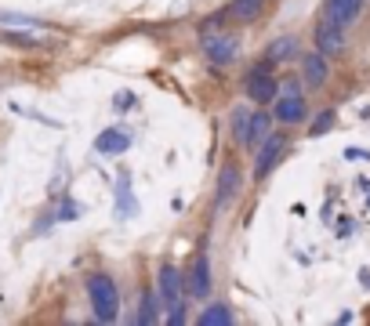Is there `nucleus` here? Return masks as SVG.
Returning a JSON list of instances; mask_svg holds the SVG:
<instances>
[{
    "label": "nucleus",
    "mask_w": 370,
    "mask_h": 326,
    "mask_svg": "<svg viewBox=\"0 0 370 326\" xmlns=\"http://www.w3.org/2000/svg\"><path fill=\"white\" fill-rule=\"evenodd\" d=\"M262 8H265V0H233L229 4V19H236V22H254L262 15Z\"/></svg>",
    "instance_id": "15"
},
{
    "label": "nucleus",
    "mask_w": 370,
    "mask_h": 326,
    "mask_svg": "<svg viewBox=\"0 0 370 326\" xmlns=\"http://www.w3.org/2000/svg\"><path fill=\"white\" fill-rule=\"evenodd\" d=\"M0 40L15 44V47H33V44H37L33 37H26V33H11V29H0Z\"/></svg>",
    "instance_id": "21"
},
{
    "label": "nucleus",
    "mask_w": 370,
    "mask_h": 326,
    "mask_svg": "<svg viewBox=\"0 0 370 326\" xmlns=\"http://www.w3.org/2000/svg\"><path fill=\"white\" fill-rule=\"evenodd\" d=\"M135 210H138V203H135V196H131V178L120 174V182H117V214L120 218H131Z\"/></svg>",
    "instance_id": "14"
},
{
    "label": "nucleus",
    "mask_w": 370,
    "mask_h": 326,
    "mask_svg": "<svg viewBox=\"0 0 370 326\" xmlns=\"http://www.w3.org/2000/svg\"><path fill=\"white\" fill-rule=\"evenodd\" d=\"M167 323H185V304H174V308H167Z\"/></svg>",
    "instance_id": "24"
},
{
    "label": "nucleus",
    "mask_w": 370,
    "mask_h": 326,
    "mask_svg": "<svg viewBox=\"0 0 370 326\" xmlns=\"http://www.w3.org/2000/svg\"><path fill=\"white\" fill-rule=\"evenodd\" d=\"M131 149V135L124 127H106L99 138H94V153L102 156H117V153H127Z\"/></svg>",
    "instance_id": "10"
},
{
    "label": "nucleus",
    "mask_w": 370,
    "mask_h": 326,
    "mask_svg": "<svg viewBox=\"0 0 370 326\" xmlns=\"http://www.w3.org/2000/svg\"><path fill=\"white\" fill-rule=\"evenodd\" d=\"M360 11H363V0H327V4H323V19L337 22L342 29H348L352 22L360 19Z\"/></svg>",
    "instance_id": "8"
},
{
    "label": "nucleus",
    "mask_w": 370,
    "mask_h": 326,
    "mask_svg": "<svg viewBox=\"0 0 370 326\" xmlns=\"http://www.w3.org/2000/svg\"><path fill=\"white\" fill-rule=\"evenodd\" d=\"M334 120H337V112H334V109H323V112H319V117L312 120V130H309V135H312V138H323L327 130L334 127Z\"/></svg>",
    "instance_id": "19"
},
{
    "label": "nucleus",
    "mask_w": 370,
    "mask_h": 326,
    "mask_svg": "<svg viewBox=\"0 0 370 326\" xmlns=\"http://www.w3.org/2000/svg\"><path fill=\"white\" fill-rule=\"evenodd\" d=\"M316 51H323L327 58L342 55L345 51V29L337 22H330V19H323L316 26Z\"/></svg>",
    "instance_id": "4"
},
{
    "label": "nucleus",
    "mask_w": 370,
    "mask_h": 326,
    "mask_svg": "<svg viewBox=\"0 0 370 326\" xmlns=\"http://www.w3.org/2000/svg\"><path fill=\"white\" fill-rule=\"evenodd\" d=\"M131 105H135V94L131 91H117V94H112V109H117V112H127Z\"/></svg>",
    "instance_id": "23"
},
{
    "label": "nucleus",
    "mask_w": 370,
    "mask_h": 326,
    "mask_svg": "<svg viewBox=\"0 0 370 326\" xmlns=\"http://www.w3.org/2000/svg\"><path fill=\"white\" fill-rule=\"evenodd\" d=\"M185 293L189 298H207L211 293V261H207V254H196L189 261V268H185Z\"/></svg>",
    "instance_id": "2"
},
{
    "label": "nucleus",
    "mask_w": 370,
    "mask_h": 326,
    "mask_svg": "<svg viewBox=\"0 0 370 326\" xmlns=\"http://www.w3.org/2000/svg\"><path fill=\"white\" fill-rule=\"evenodd\" d=\"M87 298H91V312L99 323H112L120 316V290L112 283V275L106 272L87 275Z\"/></svg>",
    "instance_id": "1"
},
{
    "label": "nucleus",
    "mask_w": 370,
    "mask_h": 326,
    "mask_svg": "<svg viewBox=\"0 0 370 326\" xmlns=\"http://www.w3.org/2000/svg\"><path fill=\"white\" fill-rule=\"evenodd\" d=\"M225 323H233V312L225 304H207L200 312V326H225Z\"/></svg>",
    "instance_id": "16"
},
{
    "label": "nucleus",
    "mask_w": 370,
    "mask_h": 326,
    "mask_svg": "<svg viewBox=\"0 0 370 326\" xmlns=\"http://www.w3.org/2000/svg\"><path fill=\"white\" fill-rule=\"evenodd\" d=\"M291 55H294V37L272 40V47H269V62H280V58H291Z\"/></svg>",
    "instance_id": "18"
},
{
    "label": "nucleus",
    "mask_w": 370,
    "mask_h": 326,
    "mask_svg": "<svg viewBox=\"0 0 370 326\" xmlns=\"http://www.w3.org/2000/svg\"><path fill=\"white\" fill-rule=\"evenodd\" d=\"M363 286H370V272H363Z\"/></svg>",
    "instance_id": "26"
},
{
    "label": "nucleus",
    "mask_w": 370,
    "mask_h": 326,
    "mask_svg": "<svg viewBox=\"0 0 370 326\" xmlns=\"http://www.w3.org/2000/svg\"><path fill=\"white\" fill-rule=\"evenodd\" d=\"M247 123H251V109H236L233 112V138L244 145V138H247Z\"/></svg>",
    "instance_id": "20"
},
{
    "label": "nucleus",
    "mask_w": 370,
    "mask_h": 326,
    "mask_svg": "<svg viewBox=\"0 0 370 326\" xmlns=\"http://www.w3.org/2000/svg\"><path fill=\"white\" fill-rule=\"evenodd\" d=\"M283 149H287V135H269V138L258 145V163H254V174L265 178V174L280 163Z\"/></svg>",
    "instance_id": "6"
},
{
    "label": "nucleus",
    "mask_w": 370,
    "mask_h": 326,
    "mask_svg": "<svg viewBox=\"0 0 370 326\" xmlns=\"http://www.w3.org/2000/svg\"><path fill=\"white\" fill-rule=\"evenodd\" d=\"M276 94H280V84L272 80V73L265 65H258V69L247 76V98L254 105H269V102H276Z\"/></svg>",
    "instance_id": "3"
},
{
    "label": "nucleus",
    "mask_w": 370,
    "mask_h": 326,
    "mask_svg": "<svg viewBox=\"0 0 370 326\" xmlns=\"http://www.w3.org/2000/svg\"><path fill=\"white\" fill-rule=\"evenodd\" d=\"M80 214H84V207H80V203H73V200H66V203L58 207V221H76Z\"/></svg>",
    "instance_id": "22"
},
{
    "label": "nucleus",
    "mask_w": 370,
    "mask_h": 326,
    "mask_svg": "<svg viewBox=\"0 0 370 326\" xmlns=\"http://www.w3.org/2000/svg\"><path fill=\"white\" fill-rule=\"evenodd\" d=\"M200 47H203V55L211 58L215 65H229L236 58V37H229V33H218V37H215V33H207Z\"/></svg>",
    "instance_id": "5"
},
{
    "label": "nucleus",
    "mask_w": 370,
    "mask_h": 326,
    "mask_svg": "<svg viewBox=\"0 0 370 326\" xmlns=\"http://www.w3.org/2000/svg\"><path fill=\"white\" fill-rule=\"evenodd\" d=\"M272 120L265 117V112H251V123H247V138H244V145H262L269 135H272Z\"/></svg>",
    "instance_id": "13"
},
{
    "label": "nucleus",
    "mask_w": 370,
    "mask_h": 326,
    "mask_svg": "<svg viewBox=\"0 0 370 326\" xmlns=\"http://www.w3.org/2000/svg\"><path fill=\"white\" fill-rule=\"evenodd\" d=\"M345 156H348V160H370V153H363V149H348Z\"/></svg>",
    "instance_id": "25"
},
{
    "label": "nucleus",
    "mask_w": 370,
    "mask_h": 326,
    "mask_svg": "<svg viewBox=\"0 0 370 326\" xmlns=\"http://www.w3.org/2000/svg\"><path fill=\"white\" fill-rule=\"evenodd\" d=\"M160 304H164V301H160V293H146V301H142V312H138V319L135 323H156L160 319Z\"/></svg>",
    "instance_id": "17"
},
{
    "label": "nucleus",
    "mask_w": 370,
    "mask_h": 326,
    "mask_svg": "<svg viewBox=\"0 0 370 326\" xmlns=\"http://www.w3.org/2000/svg\"><path fill=\"white\" fill-rule=\"evenodd\" d=\"M182 290H185V280H182L178 268H174V265L160 268V301H164V308L182 304Z\"/></svg>",
    "instance_id": "7"
},
{
    "label": "nucleus",
    "mask_w": 370,
    "mask_h": 326,
    "mask_svg": "<svg viewBox=\"0 0 370 326\" xmlns=\"http://www.w3.org/2000/svg\"><path fill=\"white\" fill-rule=\"evenodd\" d=\"M276 120L280 123H301L305 120V102H301L298 91H287L276 102Z\"/></svg>",
    "instance_id": "12"
},
{
    "label": "nucleus",
    "mask_w": 370,
    "mask_h": 326,
    "mask_svg": "<svg viewBox=\"0 0 370 326\" xmlns=\"http://www.w3.org/2000/svg\"><path fill=\"white\" fill-rule=\"evenodd\" d=\"M239 185H244V174H239V167H236V163H225V167L218 171V203L236 200Z\"/></svg>",
    "instance_id": "11"
},
{
    "label": "nucleus",
    "mask_w": 370,
    "mask_h": 326,
    "mask_svg": "<svg viewBox=\"0 0 370 326\" xmlns=\"http://www.w3.org/2000/svg\"><path fill=\"white\" fill-rule=\"evenodd\" d=\"M301 80H305V87H312V91H319L327 84V55L323 51H309L301 58Z\"/></svg>",
    "instance_id": "9"
}]
</instances>
